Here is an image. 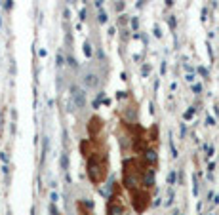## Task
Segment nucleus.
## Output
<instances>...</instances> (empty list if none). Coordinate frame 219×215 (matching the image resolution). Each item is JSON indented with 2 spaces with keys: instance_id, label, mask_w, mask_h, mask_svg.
<instances>
[{
  "instance_id": "1",
  "label": "nucleus",
  "mask_w": 219,
  "mask_h": 215,
  "mask_svg": "<svg viewBox=\"0 0 219 215\" xmlns=\"http://www.w3.org/2000/svg\"><path fill=\"white\" fill-rule=\"evenodd\" d=\"M73 97L76 99V103H78L80 107H82L84 103H86V99H84V95H82V91H80L78 88H74V90H73Z\"/></svg>"
}]
</instances>
